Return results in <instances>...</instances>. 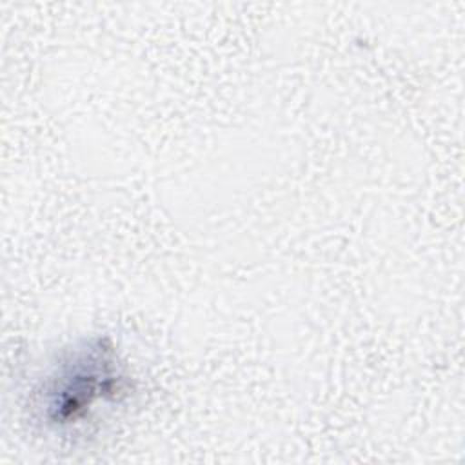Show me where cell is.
<instances>
[{
    "instance_id": "1",
    "label": "cell",
    "mask_w": 465,
    "mask_h": 465,
    "mask_svg": "<svg viewBox=\"0 0 465 465\" xmlns=\"http://www.w3.org/2000/svg\"><path fill=\"white\" fill-rule=\"evenodd\" d=\"M129 376L109 341L94 340L67 352L35 391L40 420L56 430L91 420L129 394Z\"/></svg>"
}]
</instances>
